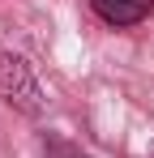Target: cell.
Wrapping results in <instances>:
<instances>
[{
    "mask_svg": "<svg viewBox=\"0 0 154 158\" xmlns=\"http://www.w3.org/2000/svg\"><path fill=\"white\" fill-rule=\"evenodd\" d=\"M0 94L13 107H22L26 115L43 111V90H39V81L22 56H0Z\"/></svg>",
    "mask_w": 154,
    "mask_h": 158,
    "instance_id": "6da1fadb",
    "label": "cell"
},
{
    "mask_svg": "<svg viewBox=\"0 0 154 158\" xmlns=\"http://www.w3.org/2000/svg\"><path fill=\"white\" fill-rule=\"evenodd\" d=\"M107 26H137L141 17H150L154 0H90Z\"/></svg>",
    "mask_w": 154,
    "mask_h": 158,
    "instance_id": "7a4b0ae2",
    "label": "cell"
},
{
    "mask_svg": "<svg viewBox=\"0 0 154 158\" xmlns=\"http://www.w3.org/2000/svg\"><path fill=\"white\" fill-rule=\"evenodd\" d=\"M43 154H47V158H90V154H81L77 145H69L64 137H56V132L43 141Z\"/></svg>",
    "mask_w": 154,
    "mask_h": 158,
    "instance_id": "3957f363",
    "label": "cell"
}]
</instances>
